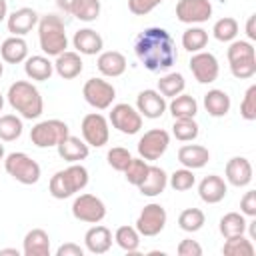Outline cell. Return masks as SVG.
<instances>
[{"label":"cell","mask_w":256,"mask_h":256,"mask_svg":"<svg viewBox=\"0 0 256 256\" xmlns=\"http://www.w3.org/2000/svg\"><path fill=\"white\" fill-rule=\"evenodd\" d=\"M134 54L140 60V64L150 72L168 70L178 60L174 38L170 36L168 30L160 26H150L136 36Z\"/></svg>","instance_id":"6da1fadb"},{"label":"cell","mask_w":256,"mask_h":256,"mask_svg":"<svg viewBox=\"0 0 256 256\" xmlns=\"http://www.w3.org/2000/svg\"><path fill=\"white\" fill-rule=\"evenodd\" d=\"M6 100L12 110H16L20 118L26 120H36L44 112V100L40 96V90L28 80H16L14 84H10Z\"/></svg>","instance_id":"7a4b0ae2"},{"label":"cell","mask_w":256,"mask_h":256,"mask_svg":"<svg viewBox=\"0 0 256 256\" xmlns=\"http://www.w3.org/2000/svg\"><path fill=\"white\" fill-rule=\"evenodd\" d=\"M38 42H40V50L50 58V56H58L68 48V36H66V28L60 16L56 14H46L38 18Z\"/></svg>","instance_id":"3957f363"},{"label":"cell","mask_w":256,"mask_h":256,"mask_svg":"<svg viewBox=\"0 0 256 256\" xmlns=\"http://www.w3.org/2000/svg\"><path fill=\"white\" fill-rule=\"evenodd\" d=\"M88 180H90V178H88V170H86L82 164L74 162V164H70L68 168L58 170V172L50 178L48 190H50V194H52L56 200H66V198L74 196L76 192L84 190L86 184H88Z\"/></svg>","instance_id":"277c9868"},{"label":"cell","mask_w":256,"mask_h":256,"mask_svg":"<svg viewBox=\"0 0 256 256\" xmlns=\"http://www.w3.org/2000/svg\"><path fill=\"white\" fill-rule=\"evenodd\" d=\"M4 170L20 184L30 186L36 184L42 176L40 164L36 160H32L26 152H10L4 156Z\"/></svg>","instance_id":"5b68a950"},{"label":"cell","mask_w":256,"mask_h":256,"mask_svg":"<svg viewBox=\"0 0 256 256\" xmlns=\"http://www.w3.org/2000/svg\"><path fill=\"white\" fill-rule=\"evenodd\" d=\"M68 134H70V128H68V124L64 120L50 118V120H42V122H38V124L32 126L30 140L38 148H54Z\"/></svg>","instance_id":"8992f818"},{"label":"cell","mask_w":256,"mask_h":256,"mask_svg":"<svg viewBox=\"0 0 256 256\" xmlns=\"http://www.w3.org/2000/svg\"><path fill=\"white\" fill-rule=\"evenodd\" d=\"M82 96L94 110H106L112 106V102L116 98V88L108 80L88 78L82 86Z\"/></svg>","instance_id":"52a82bcc"},{"label":"cell","mask_w":256,"mask_h":256,"mask_svg":"<svg viewBox=\"0 0 256 256\" xmlns=\"http://www.w3.org/2000/svg\"><path fill=\"white\" fill-rule=\"evenodd\" d=\"M72 216L86 224H98L106 218V204L94 194H80L72 202Z\"/></svg>","instance_id":"ba28073f"},{"label":"cell","mask_w":256,"mask_h":256,"mask_svg":"<svg viewBox=\"0 0 256 256\" xmlns=\"http://www.w3.org/2000/svg\"><path fill=\"white\" fill-rule=\"evenodd\" d=\"M80 130H82V138L88 146L92 148H102L104 144H108V138H110V126H108V120L100 114V112H90L82 118V124H80Z\"/></svg>","instance_id":"9c48e42d"},{"label":"cell","mask_w":256,"mask_h":256,"mask_svg":"<svg viewBox=\"0 0 256 256\" xmlns=\"http://www.w3.org/2000/svg\"><path fill=\"white\" fill-rule=\"evenodd\" d=\"M108 122L122 134H138L140 128H142V116L140 112L126 104V102H120V104H114L112 110H110V116H108Z\"/></svg>","instance_id":"30bf717a"},{"label":"cell","mask_w":256,"mask_h":256,"mask_svg":"<svg viewBox=\"0 0 256 256\" xmlns=\"http://www.w3.org/2000/svg\"><path fill=\"white\" fill-rule=\"evenodd\" d=\"M166 220H168V214H166L164 206H160L156 202H150L138 214V218H136V230L140 232V236H148V238L150 236H158L164 230Z\"/></svg>","instance_id":"8fae6325"},{"label":"cell","mask_w":256,"mask_h":256,"mask_svg":"<svg viewBox=\"0 0 256 256\" xmlns=\"http://www.w3.org/2000/svg\"><path fill=\"white\" fill-rule=\"evenodd\" d=\"M170 144V134L164 128H152L144 132V136L138 140V156L144 158L146 162L158 160Z\"/></svg>","instance_id":"7c38bea8"},{"label":"cell","mask_w":256,"mask_h":256,"mask_svg":"<svg viewBox=\"0 0 256 256\" xmlns=\"http://www.w3.org/2000/svg\"><path fill=\"white\" fill-rule=\"evenodd\" d=\"M190 72L200 84H212L220 74V64L212 52H194L190 58Z\"/></svg>","instance_id":"4fadbf2b"},{"label":"cell","mask_w":256,"mask_h":256,"mask_svg":"<svg viewBox=\"0 0 256 256\" xmlns=\"http://www.w3.org/2000/svg\"><path fill=\"white\" fill-rule=\"evenodd\" d=\"M212 16L210 0H178L176 18L182 24H202Z\"/></svg>","instance_id":"5bb4252c"},{"label":"cell","mask_w":256,"mask_h":256,"mask_svg":"<svg viewBox=\"0 0 256 256\" xmlns=\"http://www.w3.org/2000/svg\"><path fill=\"white\" fill-rule=\"evenodd\" d=\"M166 108H168L166 98L158 90L146 88V90L138 92V96H136V110L140 112L142 118L156 120L166 112Z\"/></svg>","instance_id":"9a60e30c"},{"label":"cell","mask_w":256,"mask_h":256,"mask_svg":"<svg viewBox=\"0 0 256 256\" xmlns=\"http://www.w3.org/2000/svg\"><path fill=\"white\" fill-rule=\"evenodd\" d=\"M38 12L34 8H18L14 10L12 14L6 16V26H8V32L12 36H26L28 32H32V28L38 24Z\"/></svg>","instance_id":"2e32d148"},{"label":"cell","mask_w":256,"mask_h":256,"mask_svg":"<svg viewBox=\"0 0 256 256\" xmlns=\"http://www.w3.org/2000/svg\"><path fill=\"white\" fill-rule=\"evenodd\" d=\"M224 174H226L228 184H232L236 188H244L252 182V164L244 156H234L226 162Z\"/></svg>","instance_id":"e0dca14e"},{"label":"cell","mask_w":256,"mask_h":256,"mask_svg":"<svg viewBox=\"0 0 256 256\" xmlns=\"http://www.w3.org/2000/svg\"><path fill=\"white\" fill-rule=\"evenodd\" d=\"M72 44L80 56H96L104 48L102 36L92 28H80L78 32H74Z\"/></svg>","instance_id":"ac0fdd59"},{"label":"cell","mask_w":256,"mask_h":256,"mask_svg":"<svg viewBox=\"0 0 256 256\" xmlns=\"http://www.w3.org/2000/svg\"><path fill=\"white\" fill-rule=\"evenodd\" d=\"M126 56L118 50H106V52H100L98 54V60H96V68L102 76L106 78H118L126 72Z\"/></svg>","instance_id":"d6986e66"},{"label":"cell","mask_w":256,"mask_h":256,"mask_svg":"<svg viewBox=\"0 0 256 256\" xmlns=\"http://www.w3.org/2000/svg\"><path fill=\"white\" fill-rule=\"evenodd\" d=\"M226 192H228V186H226L224 178L218 176V174L204 176L200 180V184H198V196L206 204H218V202H222L224 196H226Z\"/></svg>","instance_id":"ffe728a7"},{"label":"cell","mask_w":256,"mask_h":256,"mask_svg":"<svg viewBox=\"0 0 256 256\" xmlns=\"http://www.w3.org/2000/svg\"><path fill=\"white\" fill-rule=\"evenodd\" d=\"M82 68H84V62L76 50H64L54 60V72L62 80H74L76 76H80Z\"/></svg>","instance_id":"44dd1931"},{"label":"cell","mask_w":256,"mask_h":256,"mask_svg":"<svg viewBox=\"0 0 256 256\" xmlns=\"http://www.w3.org/2000/svg\"><path fill=\"white\" fill-rule=\"evenodd\" d=\"M84 246L92 254H104V252H108L110 246H112V232H110V228L102 226L100 222L94 224L92 228H88L86 234H84Z\"/></svg>","instance_id":"7402d4cb"},{"label":"cell","mask_w":256,"mask_h":256,"mask_svg":"<svg viewBox=\"0 0 256 256\" xmlns=\"http://www.w3.org/2000/svg\"><path fill=\"white\" fill-rule=\"evenodd\" d=\"M24 256H50V236L42 228H32L22 240Z\"/></svg>","instance_id":"603a6c76"},{"label":"cell","mask_w":256,"mask_h":256,"mask_svg":"<svg viewBox=\"0 0 256 256\" xmlns=\"http://www.w3.org/2000/svg\"><path fill=\"white\" fill-rule=\"evenodd\" d=\"M56 150H58V156H60L62 160L70 162V164L80 162V160H86L88 154H90V146H88L84 140H80L78 136H72V134H68V136L56 146Z\"/></svg>","instance_id":"cb8c5ba5"},{"label":"cell","mask_w":256,"mask_h":256,"mask_svg":"<svg viewBox=\"0 0 256 256\" xmlns=\"http://www.w3.org/2000/svg\"><path fill=\"white\" fill-rule=\"evenodd\" d=\"M208 160H210V152H208V148H204L200 144H184L178 150V162L184 168L198 170V168H204L208 164Z\"/></svg>","instance_id":"d4e9b609"},{"label":"cell","mask_w":256,"mask_h":256,"mask_svg":"<svg viewBox=\"0 0 256 256\" xmlns=\"http://www.w3.org/2000/svg\"><path fill=\"white\" fill-rule=\"evenodd\" d=\"M166 186H168V174H166L160 166L150 164V166H148V174H146V178L138 184V190H140L142 196H150V198H154V196L162 194Z\"/></svg>","instance_id":"484cf974"},{"label":"cell","mask_w":256,"mask_h":256,"mask_svg":"<svg viewBox=\"0 0 256 256\" xmlns=\"http://www.w3.org/2000/svg\"><path fill=\"white\" fill-rule=\"evenodd\" d=\"M24 72L30 80H36V82H46L50 80V76L54 74V62H50L48 56H28L24 60Z\"/></svg>","instance_id":"4316f807"},{"label":"cell","mask_w":256,"mask_h":256,"mask_svg":"<svg viewBox=\"0 0 256 256\" xmlns=\"http://www.w3.org/2000/svg\"><path fill=\"white\" fill-rule=\"evenodd\" d=\"M0 56L8 64H20L28 58V44L22 36H10L0 46Z\"/></svg>","instance_id":"83f0119b"},{"label":"cell","mask_w":256,"mask_h":256,"mask_svg":"<svg viewBox=\"0 0 256 256\" xmlns=\"http://www.w3.org/2000/svg\"><path fill=\"white\" fill-rule=\"evenodd\" d=\"M230 106H232V100L230 96L220 90V88H212L204 94V108L206 112L212 116V118H222L230 112Z\"/></svg>","instance_id":"f1b7e54d"},{"label":"cell","mask_w":256,"mask_h":256,"mask_svg":"<svg viewBox=\"0 0 256 256\" xmlns=\"http://www.w3.org/2000/svg\"><path fill=\"white\" fill-rule=\"evenodd\" d=\"M168 110L174 118H194L198 114V102L190 94H178L168 104Z\"/></svg>","instance_id":"f546056e"},{"label":"cell","mask_w":256,"mask_h":256,"mask_svg":"<svg viewBox=\"0 0 256 256\" xmlns=\"http://www.w3.org/2000/svg\"><path fill=\"white\" fill-rule=\"evenodd\" d=\"M220 234L224 238H232V236H240L246 232L248 228V222H246V216L242 212H228L220 218Z\"/></svg>","instance_id":"4dcf8cb0"},{"label":"cell","mask_w":256,"mask_h":256,"mask_svg":"<svg viewBox=\"0 0 256 256\" xmlns=\"http://www.w3.org/2000/svg\"><path fill=\"white\" fill-rule=\"evenodd\" d=\"M206 44H208V32H206L204 28H200V26H190V28L184 30V34H182V48L188 50L190 54L204 50Z\"/></svg>","instance_id":"1f68e13d"},{"label":"cell","mask_w":256,"mask_h":256,"mask_svg":"<svg viewBox=\"0 0 256 256\" xmlns=\"http://www.w3.org/2000/svg\"><path fill=\"white\" fill-rule=\"evenodd\" d=\"M186 88V80L180 72H170V74H164L160 80H158V92L164 96V98H174L178 94H182Z\"/></svg>","instance_id":"d6a6232c"},{"label":"cell","mask_w":256,"mask_h":256,"mask_svg":"<svg viewBox=\"0 0 256 256\" xmlns=\"http://www.w3.org/2000/svg\"><path fill=\"white\" fill-rule=\"evenodd\" d=\"M24 124L22 118L16 114H2L0 116V140L2 142H14L22 136Z\"/></svg>","instance_id":"836d02e7"},{"label":"cell","mask_w":256,"mask_h":256,"mask_svg":"<svg viewBox=\"0 0 256 256\" xmlns=\"http://www.w3.org/2000/svg\"><path fill=\"white\" fill-rule=\"evenodd\" d=\"M114 240L124 252L134 254L140 246V232L136 230V226H120L114 232Z\"/></svg>","instance_id":"e575fe53"},{"label":"cell","mask_w":256,"mask_h":256,"mask_svg":"<svg viewBox=\"0 0 256 256\" xmlns=\"http://www.w3.org/2000/svg\"><path fill=\"white\" fill-rule=\"evenodd\" d=\"M198 132H200V126L196 124L194 118H174V124H172V134L176 140L180 142H192L198 138Z\"/></svg>","instance_id":"d590c367"},{"label":"cell","mask_w":256,"mask_h":256,"mask_svg":"<svg viewBox=\"0 0 256 256\" xmlns=\"http://www.w3.org/2000/svg\"><path fill=\"white\" fill-rule=\"evenodd\" d=\"M222 254H226V256H252L254 244L244 234L232 236V238H226V242L222 246Z\"/></svg>","instance_id":"8d00e7d4"},{"label":"cell","mask_w":256,"mask_h":256,"mask_svg":"<svg viewBox=\"0 0 256 256\" xmlns=\"http://www.w3.org/2000/svg\"><path fill=\"white\" fill-rule=\"evenodd\" d=\"M212 34L218 42H232L238 36V22L232 16H224L220 20L214 22L212 26Z\"/></svg>","instance_id":"74e56055"},{"label":"cell","mask_w":256,"mask_h":256,"mask_svg":"<svg viewBox=\"0 0 256 256\" xmlns=\"http://www.w3.org/2000/svg\"><path fill=\"white\" fill-rule=\"evenodd\" d=\"M100 0H76L70 14L80 22H94L100 16Z\"/></svg>","instance_id":"f35d334b"},{"label":"cell","mask_w":256,"mask_h":256,"mask_svg":"<svg viewBox=\"0 0 256 256\" xmlns=\"http://www.w3.org/2000/svg\"><path fill=\"white\" fill-rule=\"evenodd\" d=\"M206 222V216L200 208H186L178 216V226L184 232H198Z\"/></svg>","instance_id":"ab89813d"},{"label":"cell","mask_w":256,"mask_h":256,"mask_svg":"<svg viewBox=\"0 0 256 256\" xmlns=\"http://www.w3.org/2000/svg\"><path fill=\"white\" fill-rule=\"evenodd\" d=\"M168 184L176 190V192H186L190 190L194 184H196V176L190 168H180V170H174L170 176H168Z\"/></svg>","instance_id":"60d3db41"},{"label":"cell","mask_w":256,"mask_h":256,"mask_svg":"<svg viewBox=\"0 0 256 256\" xmlns=\"http://www.w3.org/2000/svg\"><path fill=\"white\" fill-rule=\"evenodd\" d=\"M148 162L144 160V158H132L130 160V164L126 166V170H124V178H126V182H130L132 186H138L144 178H146V174H148Z\"/></svg>","instance_id":"b9f144b4"},{"label":"cell","mask_w":256,"mask_h":256,"mask_svg":"<svg viewBox=\"0 0 256 256\" xmlns=\"http://www.w3.org/2000/svg\"><path fill=\"white\" fill-rule=\"evenodd\" d=\"M226 56H228V62H234V60L254 58L256 50H254L252 42H248V40H232L228 50H226Z\"/></svg>","instance_id":"7bdbcfd3"},{"label":"cell","mask_w":256,"mask_h":256,"mask_svg":"<svg viewBox=\"0 0 256 256\" xmlns=\"http://www.w3.org/2000/svg\"><path fill=\"white\" fill-rule=\"evenodd\" d=\"M230 72L238 80L252 78L256 74V56L254 58H244V60H234L230 62Z\"/></svg>","instance_id":"ee69618b"},{"label":"cell","mask_w":256,"mask_h":256,"mask_svg":"<svg viewBox=\"0 0 256 256\" xmlns=\"http://www.w3.org/2000/svg\"><path fill=\"white\" fill-rule=\"evenodd\" d=\"M106 160H108V164H110L114 170L124 172V170H126V166H128V164H130V160H132V154H130L126 148H122V146H114V148H110V150H108Z\"/></svg>","instance_id":"f6af8a7d"},{"label":"cell","mask_w":256,"mask_h":256,"mask_svg":"<svg viewBox=\"0 0 256 256\" xmlns=\"http://www.w3.org/2000/svg\"><path fill=\"white\" fill-rule=\"evenodd\" d=\"M240 116L248 122L256 120V84H252L244 92V98L240 102Z\"/></svg>","instance_id":"bcb514c9"},{"label":"cell","mask_w":256,"mask_h":256,"mask_svg":"<svg viewBox=\"0 0 256 256\" xmlns=\"http://www.w3.org/2000/svg\"><path fill=\"white\" fill-rule=\"evenodd\" d=\"M160 2H164V0H128V10L134 16H144V14L152 12Z\"/></svg>","instance_id":"7dc6e473"},{"label":"cell","mask_w":256,"mask_h":256,"mask_svg":"<svg viewBox=\"0 0 256 256\" xmlns=\"http://www.w3.org/2000/svg\"><path fill=\"white\" fill-rule=\"evenodd\" d=\"M176 252H178V256H202V246L192 238H184L178 244Z\"/></svg>","instance_id":"c3c4849f"},{"label":"cell","mask_w":256,"mask_h":256,"mask_svg":"<svg viewBox=\"0 0 256 256\" xmlns=\"http://www.w3.org/2000/svg\"><path fill=\"white\" fill-rule=\"evenodd\" d=\"M240 212L244 216L254 218L256 216V190H248L240 200Z\"/></svg>","instance_id":"681fc988"},{"label":"cell","mask_w":256,"mask_h":256,"mask_svg":"<svg viewBox=\"0 0 256 256\" xmlns=\"http://www.w3.org/2000/svg\"><path fill=\"white\" fill-rule=\"evenodd\" d=\"M56 256H84V248H80L74 242H66V244L58 246Z\"/></svg>","instance_id":"f907efd6"},{"label":"cell","mask_w":256,"mask_h":256,"mask_svg":"<svg viewBox=\"0 0 256 256\" xmlns=\"http://www.w3.org/2000/svg\"><path fill=\"white\" fill-rule=\"evenodd\" d=\"M254 20H256V16L252 14V16H248V22H246V36H248L250 40H256V30H254Z\"/></svg>","instance_id":"816d5d0a"},{"label":"cell","mask_w":256,"mask_h":256,"mask_svg":"<svg viewBox=\"0 0 256 256\" xmlns=\"http://www.w3.org/2000/svg\"><path fill=\"white\" fill-rule=\"evenodd\" d=\"M74 2H76V0H56V6H58L64 14H70L72 8H74Z\"/></svg>","instance_id":"f5cc1de1"},{"label":"cell","mask_w":256,"mask_h":256,"mask_svg":"<svg viewBox=\"0 0 256 256\" xmlns=\"http://www.w3.org/2000/svg\"><path fill=\"white\" fill-rule=\"evenodd\" d=\"M6 16H8V4L6 0H0V22L6 20Z\"/></svg>","instance_id":"db71d44e"},{"label":"cell","mask_w":256,"mask_h":256,"mask_svg":"<svg viewBox=\"0 0 256 256\" xmlns=\"http://www.w3.org/2000/svg\"><path fill=\"white\" fill-rule=\"evenodd\" d=\"M0 254H14V256H18V250L16 248H4V250H0Z\"/></svg>","instance_id":"11a10c76"},{"label":"cell","mask_w":256,"mask_h":256,"mask_svg":"<svg viewBox=\"0 0 256 256\" xmlns=\"http://www.w3.org/2000/svg\"><path fill=\"white\" fill-rule=\"evenodd\" d=\"M4 156H6V152H4V144H2V140H0V160H4Z\"/></svg>","instance_id":"9f6ffc18"},{"label":"cell","mask_w":256,"mask_h":256,"mask_svg":"<svg viewBox=\"0 0 256 256\" xmlns=\"http://www.w3.org/2000/svg\"><path fill=\"white\" fill-rule=\"evenodd\" d=\"M2 108H4V96L0 94V112H2Z\"/></svg>","instance_id":"6f0895ef"},{"label":"cell","mask_w":256,"mask_h":256,"mask_svg":"<svg viewBox=\"0 0 256 256\" xmlns=\"http://www.w3.org/2000/svg\"><path fill=\"white\" fill-rule=\"evenodd\" d=\"M2 74H4V64L0 62V78H2Z\"/></svg>","instance_id":"680465c9"}]
</instances>
